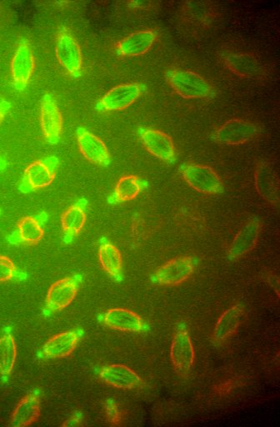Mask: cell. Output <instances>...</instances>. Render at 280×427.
Returning <instances> with one entry per match:
<instances>
[{
  "label": "cell",
  "instance_id": "3",
  "mask_svg": "<svg viewBox=\"0 0 280 427\" xmlns=\"http://www.w3.org/2000/svg\"><path fill=\"white\" fill-rule=\"evenodd\" d=\"M180 173L185 182L198 192L219 194L224 189L219 175L208 166L187 164L182 166Z\"/></svg>",
  "mask_w": 280,
  "mask_h": 427
},
{
  "label": "cell",
  "instance_id": "12",
  "mask_svg": "<svg viewBox=\"0 0 280 427\" xmlns=\"http://www.w3.org/2000/svg\"><path fill=\"white\" fill-rule=\"evenodd\" d=\"M75 135L80 152L89 162L101 166L111 164L110 152L99 137L84 127H79Z\"/></svg>",
  "mask_w": 280,
  "mask_h": 427
},
{
  "label": "cell",
  "instance_id": "4",
  "mask_svg": "<svg viewBox=\"0 0 280 427\" xmlns=\"http://www.w3.org/2000/svg\"><path fill=\"white\" fill-rule=\"evenodd\" d=\"M144 90V85L138 83L118 85L97 103L96 110L99 112L125 110L141 96Z\"/></svg>",
  "mask_w": 280,
  "mask_h": 427
},
{
  "label": "cell",
  "instance_id": "11",
  "mask_svg": "<svg viewBox=\"0 0 280 427\" xmlns=\"http://www.w3.org/2000/svg\"><path fill=\"white\" fill-rule=\"evenodd\" d=\"M170 359L179 376H188L191 371L196 354L191 336L186 330L179 329L174 335L171 344Z\"/></svg>",
  "mask_w": 280,
  "mask_h": 427
},
{
  "label": "cell",
  "instance_id": "32",
  "mask_svg": "<svg viewBox=\"0 0 280 427\" xmlns=\"http://www.w3.org/2000/svg\"><path fill=\"white\" fill-rule=\"evenodd\" d=\"M11 109V104L4 101H0V123L4 121V117L6 116L7 113Z\"/></svg>",
  "mask_w": 280,
  "mask_h": 427
},
{
  "label": "cell",
  "instance_id": "26",
  "mask_svg": "<svg viewBox=\"0 0 280 427\" xmlns=\"http://www.w3.org/2000/svg\"><path fill=\"white\" fill-rule=\"evenodd\" d=\"M145 180L136 175H126L118 180L115 192L108 199L111 204H117L134 200L146 187Z\"/></svg>",
  "mask_w": 280,
  "mask_h": 427
},
{
  "label": "cell",
  "instance_id": "31",
  "mask_svg": "<svg viewBox=\"0 0 280 427\" xmlns=\"http://www.w3.org/2000/svg\"><path fill=\"white\" fill-rule=\"evenodd\" d=\"M238 379H231L229 381H227L224 383L220 384V385L216 387L215 388V392L217 395L225 396L227 394H229L233 389L235 388L237 385H238Z\"/></svg>",
  "mask_w": 280,
  "mask_h": 427
},
{
  "label": "cell",
  "instance_id": "7",
  "mask_svg": "<svg viewBox=\"0 0 280 427\" xmlns=\"http://www.w3.org/2000/svg\"><path fill=\"white\" fill-rule=\"evenodd\" d=\"M259 135V127L244 120H231L215 133L218 143L238 145L253 140Z\"/></svg>",
  "mask_w": 280,
  "mask_h": 427
},
{
  "label": "cell",
  "instance_id": "8",
  "mask_svg": "<svg viewBox=\"0 0 280 427\" xmlns=\"http://www.w3.org/2000/svg\"><path fill=\"white\" fill-rule=\"evenodd\" d=\"M40 125L47 143H59L63 131V117L53 96L46 94L42 99Z\"/></svg>",
  "mask_w": 280,
  "mask_h": 427
},
{
  "label": "cell",
  "instance_id": "6",
  "mask_svg": "<svg viewBox=\"0 0 280 427\" xmlns=\"http://www.w3.org/2000/svg\"><path fill=\"white\" fill-rule=\"evenodd\" d=\"M82 279L79 274H74L52 284L47 294L45 309L55 312L67 307L77 295Z\"/></svg>",
  "mask_w": 280,
  "mask_h": 427
},
{
  "label": "cell",
  "instance_id": "1",
  "mask_svg": "<svg viewBox=\"0 0 280 427\" xmlns=\"http://www.w3.org/2000/svg\"><path fill=\"white\" fill-rule=\"evenodd\" d=\"M166 79L174 92L185 99L208 98L213 94L211 84L191 71L169 70L166 73Z\"/></svg>",
  "mask_w": 280,
  "mask_h": 427
},
{
  "label": "cell",
  "instance_id": "5",
  "mask_svg": "<svg viewBox=\"0 0 280 427\" xmlns=\"http://www.w3.org/2000/svg\"><path fill=\"white\" fill-rule=\"evenodd\" d=\"M55 53L60 64L74 78L82 75V53L77 42L63 28L57 39Z\"/></svg>",
  "mask_w": 280,
  "mask_h": 427
},
{
  "label": "cell",
  "instance_id": "27",
  "mask_svg": "<svg viewBox=\"0 0 280 427\" xmlns=\"http://www.w3.org/2000/svg\"><path fill=\"white\" fill-rule=\"evenodd\" d=\"M99 262L106 272L111 277L121 276L123 267V259L121 251L115 245L104 242L99 250Z\"/></svg>",
  "mask_w": 280,
  "mask_h": 427
},
{
  "label": "cell",
  "instance_id": "14",
  "mask_svg": "<svg viewBox=\"0 0 280 427\" xmlns=\"http://www.w3.org/2000/svg\"><path fill=\"white\" fill-rule=\"evenodd\" d=\"M194 269L193 259L189 256H182L160 267L155 273V279L163 286H177L191 276Z\"/></svg>",
  "mask_w": 280,
  "mask_h": 427
},
{
  "label": "cell",
  "instance_id": "24",
  "mask_svg": "<svg viewBox=\"0 0 280 427\" xmlns=\"http://www.w3.org/2000/svg\"><path fill=\"white\" fill-rule=\"evenodd\" d=\"M104 324L123 331L136 332L143 328V321L136 313L126 309H111L103 317Z\"/></svg>",
  "mask_w": 280,
  "mask_h": 427
},
{
  "label": "cell",
  "instance_id": "23",
  "mask_svg": "<svg viewBox=\"0 0 280 427\" xmlns=\"http://www.w3.org/2000/svg\"><path fill=\"white\" fill-rule=\"evenodd\" d=\"M79 334L77 331L63 332L50 339L45 344L41 357L45 358H63L72 353L77 345Z\"/></svg>",
  "mask_w": 280,
  "mask_h": 427
},
{
  "label": "cell",
  "instance_id": "28",
  "mask_svg": "<svg viewBox=\"0 0 280 427\" xmlns=\"http://www.w3.org/2000/svg\"><path fill=\"white\" fill-rule=\"evenodd\" d=\"M17 357L16 341L11 334L0 338V373L8 376L13 371Z\"/></svg>",
  "mask_w": 280,
  "mask_h": 427
},
{
  "label": "cell",
  "instance_id": "2",
  "mask_svg": "<svg viewBox=\"0 0 280 427\" xmlns=\"http://www.w3.org/2000/svg\"><path fill=\"white\" fill-rule=\"evenodd\" d=\"M60 165L56 156L38 160L28 165L20 186L23 193H30L50 186L55 179Z\"/></svg>",
  "mask_w": 280,
  "mask_h": 427
},
{
  "label": "cell",
  "instance_id": "33",
  "mask_svg": "<svg viewBox=\"0 0 280 427\" xmlns=\"http://www.w3.org/2000/svg\"><path fill=\"white\" fill-rule=\"evenodd\" d=\"M82 412H77L75 415L71 417L70 419L65 421V423L63 424V426H77L80 424V421H82Z\"/></svg>",
  "mask_w": 280,
  "mask_h": 427
},
{
  "label": "cell",
  "instance_id": "21",
  "mask_svg": "<svg viewBox=\"0 0 280 427\" xmlns=\"http://www.w3.org/2000/svg\"><path fill=\"white\" fill-rule=\"evenodd\" d=\"M155 40L156 34L153 30L135 32L118 43L117 54L123 57L144 55L151 49Z\"/></svg>",
  "mask_w": 280,
  "mask_h": 427
},
{
  "label": "cell",
  "instance_id": "9",
  "mask_svg": "<svg viewBox=\"0 0 280 427\" xmlns=\"http://www.w3.org/2000/svg\"><path fill=\"white\" fill-rule=\"evenodd\" d=\"M35 61L30 43L22 40L14 54L11 63V75L14 87L23 92L34 73Z\"/></svg>",
  "mask_w": 280,
  "mask_h": 427
},
{
  "label": "cell",
  "instance_id": "16",
  "mask_svg": "<svg viewBox=\"0 0 280 427\" xmlns=\"http://www.w3.org/2000/svg\"><path fill=\"white\" fill-rule=\"evenodd\" d=\"M49 216L46 212L42 211L38 215L26 216L18 222L17 231L11 238L14 241L21 242L28 245H36L45 235L43 226L48 221Z\"/></svg>",
  "mask_w": 280,
  "mask_h": 427
},
{
  "label": "cell",
  "instance_id": "15",
  "mask_svg": "<svg viewBox=\"0 0 280 427\" xmlns=\"http://www.w3.org/2000/svg\"><path fill=\"white\" fill-rule=\"evenodd\" d=\"M142 144L151 155L164 161H173L175 159V148L172 140L165 133L159 131L139 129Z\"/></svg>",
  "mask_w": 280,
  "mask_h": 427
},
{
  "label": "cell",
  "instance_id": "35",
  "mask_svg": "<svg viewBox=\"0 0 280 427\" xmlns=\"http://www.w3.org/2000/svg\"><path fill=\"white\" fill-rule=\"evenodd\" d=\"M0 213H1V211H0Z\"/></svg>",
  "mask_w": 280,
  "mask_h": 427
},
{
  "label": "cell",
  "instance_id": "22",
  "mask_svg": "<svg viewBox=\"0 0 280 427\" xmlns=\"http://www.w3.org/2000/svg\"><path fill=\"white\" fill-rule=\"evenodd\" d=\"M40 416V398L35 392L23 398L11 416V426L25 427L35 422Z\"/></svg>",
  "mask_w": 280,
  "mask_h": 427
},
{
  "label": "cell",
  "instance_id": "17",
  "mask_svg": "<svg viewBox=\"0 0 280 427\" xmlns=\"http://www.w3.org/2000/svg\"><path fill=\"white\" fill-rule=\"evenodd\" d=\"M86 199H79L74 205L66 210L61 216L62 229L65 234V243H70L82 231L86 221Z\"/></svg>",
  "mask_w": 280,
  "mask_h": 427
},
{
  "label": "cell",
  "instance_id": "34",
  "mask_svg": "<svg viewBox=\"0 0 280 427\" xmlns=\"http://www.w3.org/2000/svg\"><path fill=\"white\" fill-rule=\"evenodd\" d=\"M4 167H6V162H4V160L0 159V170L4 169Z\"/></svg>",
  "mask_w": 280,
  "mask_h": 427
},
{
  "label": "cell",
  "instance_id": "19",
  "mask_svg": "<svg viewBox=\"0 0 280 427\" xmlns=\"http://www.w3.org/2000/svg\"><path fill=\"white\" fill-rule=\"evenodd\" d=\"M99 377L108 385L121 389H133L139 387L141 379L130 368L123 365H110L103 367Z\"/></svg>",
  "mask_w": 280,
  "mask_h": 427
},
{
  "label": "cell",
  "instance_id": "18",
  "mask_svg": "<svg viewBox=\"0 0 280 427\" xmlns=\"http://www.w3.org/2000/svg\"><path fill=\"white\" fill-rule=\"evenodd\" d=\"M260 228V221L258 218H254L242 228L230 245V259H238L254 248L258 241Z\"/></svg>",
  "mask_w": 280,
  "mask_h": 427
},
{
  "label": "cell",
  "instance_id": "25",
  "mask_svg": "<svg viewBox=\"0 0 280 427\" xmlns=\"http://www.w3.org/2000/svg\"><path fill=\"white\" fill-rule=\"evenodd\" d=\"M244 317V307L237 304L224 312L213 331V338L217 341H224L234 335Z\"/></svg>",
  "mask_w": 280,
  "mask_h": 427
},
{
  "label": "cell",
  "instance_id": "29",
  "mask_svg": "<svg viewBox=\"0 0 280 427\" xmlns=\"http://www.w3.org/2000/svg\"><path fill=\"white\" fill-rule=\"evenodd\" d=\"M16 265L6 256L0 255V282L11 281L16 276Z\"/></svg>",
  "mask_w": 280,
  "mask_h": 427
},
{
  "label": "cell",
  "instance_id": "20",
  "mask_svg": "<svg viewBox=\"0 0 280 427\" xmlns=\"http://www.w3.org/2000/svg\"><path fill=\"white\" fill-rule=\"evenodd\" d=\"M227 69L242 78H259L264 69L254 56L248 54H226L223 57Z\"/></svg>",
  "mask_w": 280,
  "mask_h": 427
},
{
  "label": "cell",
  "instance_id": "13",
  "mask_svg": "<svg viewBox=\"0 0 280 427\" xmlns=\"http://www.w3.org/2000/svg\"><path fill=\"white\" fill-rule=\"evenodd\" d=\"M255 187L261 196L272 205L279 203V179L273 162L263 161L256 169Z\"/></svg>",
  "mask_w": 280,
  "mask_h": 427
},
{
  "label": "cell",
  "instance_id": "30",
  "mask_svg": "<svg viewBox=\"0 0 280 427\" xmlns=\"http://www.w3.org/2000/svg\"><path fill=\"white\" fill-rule=\"evenodd\" d=\"M104 410H106V418L110 423L116 426L120 425L122 419L121 414L115 401L108 400L104 405Z\"/></svg>",
  "mask_w": 280,
  "mask_h": 427
},
{
  "label": "cell",
  "instance_id": "10",
  "mask_svg": "<svg viewBox=\"0 0 280 427\" xmlns=\"http://www.w3.org/2000/svg\"><path fill=\"white\" fill-rule=\"evenodd\" d=\"M217 9L211 2L189 1L179 9V18L184 26L192 28H205L216 20Z\"/></svg>",
  "mask_w": 280,
  "mask_h": 427
}]
</instances>
